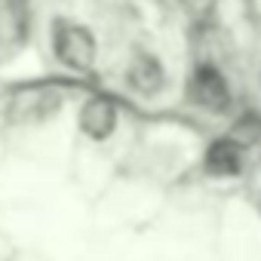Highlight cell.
<instances>
[{
  "label": "cell",
  "instance_id": "6da1fadb",
  "mask_svg": "<svg viewBox=\"0 0 261 261\" xmlns=\"http://www.w3.org/2000/svg\"><path fill=\"white\" fill-rule=\"evenodd\" d=\"M53 43H56V56L62 65L74 68V71H89L95 62V40L83 25H71V22H56L53 25Z\"/></svg>",
  "mask_w": 261,
  "mask_h": 261
},
{
  "label": "cell",
  "instance_id": "7a4b0ae2",
  "mask_svg": "<svg viewBox=\"0 0 261 261\" xmlns=\"http://www.w3.org/2000/svg\"><path fill=\"white\" fill-rule=\"evenodd\" d=\"M191 98H194L200 108H206V111H212V114H221V111L230 105L227 80L221 77V71L212 68V65H200V68L194 71V80H191Z\"/></svg>",
  "mask_w": 261,
  "mask_h": 261
},
{
  "label": "cell",
  "instance_id": "3957f363",
  "mask_svg": "<svg viewBox=\"0 0 261 261\" xmlns=\"http://www.w3.org/2000/svg\"><path fill=\"white\" fill-rule=\"evenodd\" d=\"M114 126H117V108L108 98L95 95L80 108V129L92 142H105L114 133Z\"/></svg>",
  "mask_w": 261,
  "mask_h": 261
},
{
  "label": "cell",
  "instance_id": "277c9868",
  "mask_svg": "<svg viewBox=\"0 0 261 261\" xmlns=\"http://www.w3.org/2000/svg\"><path fill=\"white\" fill-rule=\"evenodd\" d=\"M203 166L215 178H233L243 169V148L237 142H230V139H218V142H212L206 148Z\"/></svg>",
  "mask_w": 261,
  "mask_h": 261
},
{
  "label": "cell",
  "instance_id": "5b68a950",
  "mask_svg": "<svg viewBox=\"0 0 261 261\" xmlns=\"http://www.w3.org/2000/svg\"><path fill=\"white\" fill-rule=\"evenodd\" d=\"M126 80L136 92L151 95V92H157L163 86V68H160V62L154 56H136L133 65H129V71H126Z\"/></svg>",
  "mask_w": 261,
  "mask_h": 261
},
{
  "label": "cell",
  "instance_id": "8992f818",
  "mask_svg": "<svg viewBox=\"0 0 261 261\" xmlns=\"http://www.w3.org/2000/svg\"><path fill=\"white\" fill-rule=\"evenodd\" d=\"M227 139L237 142L240 148L249 145V142H258V139H261V120H258V117H243V120L237 123V129H233Z\"/></svg>",
  "mask_w": 261,
  "mask_h": 261
}]
</instances>
